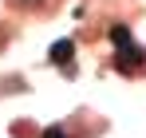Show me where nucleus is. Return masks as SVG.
Returning a JSON list of instances; mask_svg holds the SVG:
<instances>
[{
  "instance_id": "obj_1",
  "label": "nucleus",
  "mask_w": 146,
  "mask_h": 138,
  "mask_svg": "<svg viewBox=\"0 0 146 138\" xmlns=\"http://www.w3.org/2000/svg\"><path fill=\"white\" fill-rule=\"evenodd\" d=\"M115 67L126 71V75L142 71V67H146V51L134 44V40H130V44H119V51H115Z\"/></svg>"
},
{
  "instance_id": "obj_2",
  "label": "nucleus",
  "mask_w": 146,
  "mask_h": 138,
  "mask_svg": "<svg viewBox=\"0 0 146 138\" xmlns=\"http://www.w3.org/2000/svg\"><path fill=\"white\" fill-rule=\"evenodd\" d=\"M48 55H51V63H55V67H63L67 75L75 71V63H71V55H75V44H71V40H55Z\"/></svg>"
},
{
  "instance_id": "obj_3",
  "label": "nucleus",
  "mask_w": 146,
  "mask_h": 138,
  "mask_svg": "<svg viewBox=\"0 0 146 138\" xmlns=\"http://www.w3.org/2000/svg\"><path fill=\"white\" fill-rule=\"evenodd\" d=\"M111 40H115V47H119V44H130V28L115 24V28H111Z\"/></svg>"
},
{
  "instance_id": "obj_4",
  "label": "nucleus",
  "mask_w": 146,
  "mask_h": 138,
  "mask_svg": "<svg viewBox=\"0 0 146 138\" xmlns=\"http://www.w3.org/2000/svg\"><path fill=\"white\" fill-rule=\"evenodd\" d=\"M44 138H67V130H63V126H48V130H44Z\"/></svg>"
},
{
  "instance_id": "obj_5",
  "label": "nucleus",
  "mask_w": 146,
  "mask_h": 138,
  "mask_svg": "<svg viewBox=\"0 0 146 138\" xmlns=\"http://www.w3.org/2000/svg\"><path fill=\"white\" fill-rule=\"evenodd\" d=\"M12 4H24V8H32V4H40V0H12Z\"/></svg>"
}]
</instances>
